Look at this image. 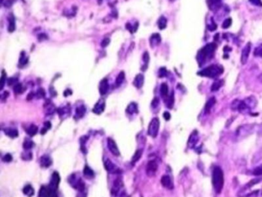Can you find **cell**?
I'll return each mask as SVG.
<instances>
[{
  "label": "cell",
  "instance_id": "obj_17",
  "mask_svg": "<svg viewBox=\"0 0 262 197\" xmlns=\"http://www.w3.org/2000/svg\"><path fill=\"white\" fill-rule=\"evenodd\" d=\"M52 163V159L50 158L49 156H43L41 157L40 159V164L41 166L42 167H45V168H48V167H49Z\"/></svg>",
  "mask_w": 262,
  "mask_h": 197
},
{
  "label": "cell",
  "instance_id": "obj_33",
  "mask_svg": "<svg viewBox=\"0 0 262 197\" xmlns=\"http://www.w3.org/2000/svg\"><path fill=\"white\" fill-rule=\"evenodd\" d=\"M142 59H143L144 63H145V65L141 67V70H142V71H145L147 67H148V62H149V53H148V52H144L143 56H142Z\"/></svg>",
  "mask_w": 262,
  "mask_h": 197
},
{
  "label": "cell",
  "instance_id": "obj_6",
  "mask_svg": "<svg viewBox=\"0 0 262 197\" xmlns=\"http://www.w3.org/2000/svg\"><path fill=\"white\" fill-rule=\"evenodd\" d=\"M69 183L71 184V186L72 187H74L75 189H76L78 190L83 191L85 189V183H84V182L81 179V178H78L77 179L75 174H72V176H70V177L69 178Z\"/></svg>",
  "mask_w": 262,
  "mask_h": 197
},
{
  "label": "cell",
  "instance_id": "obj_22",
  "mask_svg": "<svg viewBox=\"0 0 262 197\" xmlns=\"http://www.w3.org/2000/svg\"><path fill=\"white\" fill-rule=\"evenodd\" d=\"M224 80L223 79H217V80H215L213 84L211 85V90L212 91V92H216L217 90H219L224 85Z\"/></svg>",
  "mask_w": 262,
  "mask_h": 197
},
{
  "label": "cell",
  "instance_id": "obj_18",
  "mask_svg": "<svg viewBox=\"0 0 262 197\" xmlns=\"http://www.w3.org/2000/svg\"><path fill=\"white\" fill-rule=\"evenodd\" d=\"M133 84L138 89H141L144 84V76L142 74H138L134 79Z\"/></svg>",
  "mask_w": 262,
  "mask_h": 197
},
{
  "label": "cell",
  "instance_id": "obj_20",
  "mask_svg": "<svg viewBox=\"0 0 262 197\" xmlns=\"http://www.w3.org/2000/svg\"><path fill=\"white\" fill-rule=\"evenodd\" d=\"M198 141V132L195 130V132H192V134L191 135L189 140H188V146L192 148L193 146H195V145L197 143V142Z\"/></svg>",
  "mask_w": 262,
  "mask_h": 197
},
{
  "label": "cell",
  "instance_id": "obj_36",
  "mask_svg": "<svg viewBox=\"0 0 262 197\" xmlns=\"http://www.w3.org/2000/svg\"><path fill=\"white\" fill-rule=\"evenodd\" d=\"M124 79H125V72L124 71H121L120 72V73L118 75L116 78V80H115V84H116L117 86H119V85H121V83H123Z\"/></svg>",
  "mask_w": 262,
  "mask_h": 197
},
{
  "label": "cell",
  "instance_id": "obj_60",
  "mask_svg": "<svg viewBox=\"0 0 262 197\" xmlns=\"http://www.w3.org/2000/svg\"><path fill=\"white\" fill-rule=\"evenodd\" d=\"M33 96H34V93L32 92H30V93H29V95H28V96H27V99H28V100H30V99H32L33 98Z\"/></svg>",
  "mask_w": 262,
  "mask_h": 197
},
{
  "label": "cell",
  "instance_id": "obj_1",
  "mask_svg": "<svg viewBox=\"0 0 262 197\" xmlns=\"http://www.w3.org/2000/svg\"><path fill=\"white\" fill-rule=\"evenodd\" d=\"M217 45L215 43H209L200 49L197 55V60L200 65H202L205 62L211 59L214 56Z\"/></svg>",
  "mask_w": 262,
  "mask_h": 197
},
{
  "label": "cell",
  "instance_id": "obj_42",
  "mask_svg": "<svg viewBox=\"0 0 262 197\" xmlns=\"http://www.w3.org/2000/svg\"><path fill=\"white\" fill-rule=\"evenodd\" d=\"M231 23H232V19H231V18L226 19L223 22V23H222V28H223V29H228V28H229V27L231 26Z\"/></svg>",
  "mask_w": 262,
  "mask_h": 197
},
{
  "label": "cell",
  "instance_id": "obj_28",
  "mask_svg": "<svg viewBox=\"0 0 262 197\" xmlns=\"http://www.w3.org/2000/svg\"><path fill=\"white\" fill-rule=\"evenodd\" d=\"M158 26L159 29H165L167 26V19L165 16H161L158 20Z\"/></svg>",
  "mask_w": 262,
  "mask_h": 197
},
{
  "label": "cell",
  "instance_id": "obj_51",
  "mask_svg": "<svg viewBox=\"0 0 262 197\" xmlns=\"http://www.w3.org/2000/svg\"><path fill=\"white\" fill-rule=\"evenodd\" d=\"M16 83H17V79L16 78H9L7 80V84L9 85H16Z\"/></svg>",
  "mask_w": 262,
  "mask_h": 197
},
{
  "label": "cell",
  "instance_id": "obj_45",
  "mask_svg": "<svg viewBox=\"0 0 262 197\" xmlns=\"http://www.w3.org/2000/svg\"><path fill=\"white\" fill-rule=\"evenodd\" d=\"M36 97L38 99H41V98H43V97H45V90H43V89H42V88L38 89V90H37V92H36Z\"/></svg>",
  "mask_w": 262,
  "mask_h": 197
},
{
  "label": "cell",
  "instance_id": "obj_34",
  "mask_svg": "<svg viewBox=\"0 0 262 197\" xmlns=\"http://www.w3.org/2000/svg\"><path fill=\"white\" fill-rule=\"evenodd\" d=\"M13 91L16 94H21L23 93V92L24 91V88L23 86L22 83H16V85H14L13 86Z\"/></svg>",
  "mask_w": 262,
  "mask_h": 197
},
{
  "label": "cell",
  "instance_id": "obj_49",
  "mask_svg": "<svg viewBox=\"0 0 262 197\" xmlns=\"http://www.w3.org/2000/svg\"><path fill=\"white\" fill-rule=\"evenodd\" d=\"M249 2L254 6L258 7H262V1L261 0H249Z\"/></svg>",
  "mask_w": 262,
  "mask_h": 197
},
{
  "label": "cell",
  "instance_id": "obj_10",
  "mask_svg": "<svg viewBox=\"0 0 262 197\" xmlns=\"http://www.w3.org/2000/svg\"><path fill=\"white\" fill-rule=\"evenodd\" d=\"M158 169V163L155 160H150L147 164L146 167V172L149 176H152L153 175L155 174V172Z\"/></svg>",
  "mask_w": 262,
  "mask_h": 197
},
{
  "label": "cell",
  "instance_id": "obj_47",
  "mask_svg": "<svg viewBox=\"0 0 262 197\" xmlns=\"http://www.w3.org/2000/svg\"><path fill=\"white\" fill-rule=\"evenodd\" d=\"M12 159H13V158L12 156V155L8 153V154L5 155L4 156H3L2 160H3V162H5V163H9V162H11L12 160Z\"/></svg>",
  "mask_w": 262,
  "mask_h": 197
},
{
  "label": "cell",
  "instance_id": "obj_40",
  "mask_svg": "<svg viewBox=\"0 0 262 197\" xmlns=\"http://www.w3.org/2000/svg\"><path fill=\"white\" fill-rule=\"evenodd\" d=\"M27 62H28V58H26V56H25V52H23L21 53L20 59H19V64L20 65H24L26 64Z\"/></svg>",
  "mask_w": 262,
  "mask_h": 197
},
{
  "label": "cell",
  "instance_id": "obj_62",
  "mask_svg": "<svg viewBox=\"0 0 262 197\" xmlns=\"http://www.w3.org/2000/svg\"><path fill=\"white\" fill-rule=\"evenodd\" d=\"M170 1H171V2H173V1H175V0H170Z\"/></svg>",
  "mask_w": 262,
  "mask_h": 197
},
{
  "label": "cell",
  "instance_id": "obj_61",
  "mask_svg": "<svg viewBox=\"0 0 262 197\" xmlns=\"http://www.w3.org/2000/svg\"><path fill=\"white\" fill-rule=\"evenodd\" d=\"M9 96V92H4V93L2 95V99H6L7 96Z\"/></svg>",
  "mask_w": 262,
  "mask_h": 197
},
{
  "label": "cell",
  "instance_id": "obj_21",
  "mask_svg": "<svg viewBox=\"0 0 262 197\" xmlns=\"http://www.w3.org/2000/svg\"><path fill=\"white\" fill-rule=\"evenodd\" d=\"M8 21H9V26H8V31L9 32H13L16 29V21L15 18L12 14H10L8 17Z\"/></svg>",
  "mask_w": 262,
  "mask_h": 197
},
{
  "label": "cell",
  "instance_id": "obj_15",
  "mask_svg": "<svg viewBox=\"0 0 262 197\" xmlns=\"http://www.w3.org/2000/svg\"><path fill=\"white\" fill-rule=\"evenodd\" d=\"M108 88H109V85H108V80L106 79H104L102 80L100 82V84H99V92H100V94L102 96H104L107 93L108 90Z\"/></svg>",
  "mask_w": 262,
  "mask_h": 197
},
{
  "label": "cell",
  "instance_id": "obj_30",
  "mask_svg": "<svg viewBox=\"0 0 262 197\" xmlns=\"http://www.w3.org/2000/svg\"><path fill=\"white\" fill-rule=\"evenodd\" d=\"M83 172H84V176L88 179H92V177L94 176V172H93L92 169L89 168V166H85Z\"/></svg>",
  "mask_w": 262,
  "mask_h": 197
},
{
  "label": "cell",
  "instance_id": "obj_5",
  "mask_svg": "<svg viewBox=\"0 0 262 197\" xmlns=\"http://www.w3.org/2000/svg\"><path fill=\"white\" fill-rule=\"evenodd\" d=\"M159 125H160V122L158 118H154V119L151 121L150 124L148 125V134L150 136L155 138L157 136L158 133Z\"/></svg>",
  "mask_w": 262,
  "mask_h": 197
},
{
  "label": "cell",
  "instance_id": "obj_32",
  "mask_svg": "<svg viewBox=\"0 0 262 197\" xmlns=\"http://www.w3.org/2000/svg\"><path fill=\"white\" fill-rule=\"evenodd\" d=\"M35 146V143H33L32 140L29 139H25L24 140V143H23V148H24V149L25 150H29L32 149Z\"/></svg>",
  "mask_w": 262,
  "mask_h": 197
},
{
  "label": "cell",
  "instance_id": "obj_29",
  "mask_svg": "<svg viewBox=\"0 0 262 197\" xmlns=\"http://www.w3.org/2000/svg\"><path fill=\"white\" fill-rule=\"evenodd\" d=\"M160 92H161V96L164 97V98H166V97L168 96V86L167 85V83H162L161 85V87H160Z\"/></svg>",
  "mask_w": 262,
  "mask_h": 197
},
{
  "label": "cell",
  "instance_id": "obj_56",
  "mask_svg": "<svg viewBox=\"0 0 262 197\" xmlns=\"http://www.w3.org/2000/svg\"><path fill=\"white\" fill-rule=\"evenodd\" d=\"M163 116H164V119H165V120H167V121L171 119V114L168 112H164Z\"/></svg>",
  "mask_w": 262,
  "mask_h": 197
},
{
  "label": "cell",
  "instance_id": "obj_59",
  "mask_svg": "<svg viewBox=\"0 0 262 197\" xmlns=\"http://www.w3.org/2000/svg\"><path fill=\"white\" fill-rule=\"evenodd\" d=\"M72 94V92L71 90H66L64 92V96H70V95Z\"/></svg>",
  "mask_w": 262,
  "mask_h": 197
},
{
  "label": "cell",
  "instance_id": "obj_12",
  "mask_svg": "<svg viewBox=\"0 0 262 197\" xmlns=\"http://www.w3.org/2000/svg\"><path fill=\"white\" fill-rule=\"evenodd\" d=\"M206 2L209 9L214 12L219 9L222 5V0H207Z\"/></svg>",
  "mask_w": 262,
  "mask_h": 197
},
{
  "label": "cell",
  "instance_id": "obj_4",
  "mask_svg": "<svg viewBox=\"0 0 262 197\" xmlns=\"http://www.w3.org/2000/svg\"><path fill=\"white\" fill-rule=\"evenodd\" d=\"M254 127L255 125L252 124H245L237 128L235 134L237 140H241L245 137L248 136L249 135L252 134L254 132Z\"/></svg>",
  "mask_w": 262,
  "mask_h": 197
},
{
  "label": "cell",
  "instance_id": "obj_43",
  "mask_svg": "<svg viewBox=\"0 0 262 197\" xmlns=\"http://www.w3.org/2000/svg\"><path fill=\"white\" fill-rule=\"evenodd\" d=\"M167 70H166L165 67H161L158 70V77L160 78H163V77H165L167 76Z\"/></svg>",
  "mask_w": 262,
  "mask_h": 197
},
{
  "label": "cell",
  "instance_id": "obj_2",
  "mask_svg": "<svg viewBox=\"0 0 262 197\" xmlns=\"http://www.w3.org/2000/svg\"><path fill=\"white\" fill-rule=\"evenodd\" d=\"M224 172L218 166L214 168L212 172V185L217 193H220L224 186Z\"/></svg>",
  "mask_w": 262,
  "mask_h": 197
},
{
  "label": "cell",
  "instance_id": "obj_35",
  "mask_svg": "<svg viewBox=\"0 0 262 197\" xmlns=\"http://www.w3.org/2000/svg\"><path fill=\"white\" fill-rule=\"evenodd\" d=\"M85 111H86V109L84 105H80L79 107H77L76 110H75V112H76V116L79 118H82V117L84 116V115L85 113Z\"/></svg>",
  "mask_w": 262,
  "mask_h": 197
},
{
  "label": "cell",
  "instance_id": "obj_3",
  "mask_svg": "<svg viewBox=\"0 0 262 197\" xmlns=\"http://www.w3.org/2000/svg\"><path fill=\"white\" fill-rule=\"evenodd\" d=\"M223 72H224V69L222 65H211L198 72V74L201 76L209 77V78H217L221 76Z\"/></svg>",
  "mask_w": 262,
  "mask_h": 197
},
{
  "label": "cell",
  "instance_id": "obj_31",
  "mask_svg": "<svg viewBox=\"0 0 262 197\" xmlns=\"http://www.w3.org/2000/svg\"><path fill=\"white\" fill-rule=\"evenodd\" d=\"M34 189L31 185H26V186L23 188V193L28 196H32L34 195Z\"/></svg>",
  "mask_w": 262,
  "mask_h": 197
},
{
  "label": "cell",
  "instance_id": "obj_14",
  "mask_svg": "<svg viewBox=\"0 0 262 197\" xmlns=\"http://www.w3.org/2000/svg\"><path fill=\"white\" fill-rule=\"evenodd\" d=\"M105 101L101 99V100H99L98 103L95 104V105L93 108V110H92V112L95 113V114H101L102 112H103L104 110H105Z\"/></svg>",
  "mask_w": 262,
  "mask_h": 197
},
{
  "label": "cell",
  "instance_id": "obj_38",
  "mask_svg": "<svg viewBox=\"0 0 262 197\" xmlns=\"http://www.w3.org/2000/svg\"><path fill=\"white\" fill-rule=\"evenodd\" d=\"M51 127H52V124H51V123L49 121L45 122V123H44V127H43V129L41 130V134L42 135L45 134V133L47 132L48 130L51 129Z\"/></svg>",
  "mask_w": 262,
  "mask_h": 197
},
{
  "label": "cell",
  "instance_id": "obj_26",
  "mask_svg": "<svg viewBox=\"0 0 262 197\" xmlns=\"http://www.w3.org/2000/svg\"><path fill=\"white\" fill-rule=\"evenodd\" d=\"M26 132L30 136H34L38 132V126H36L34 124H32L26 129Z\"/></svg>",
  "mask_w": 262,
  "mask_h": 197
},
{
  "label": "cell",
  "instance_id": "obj_11",
  "mask_svg": "<svg viewBox=\"0 0 262 197\" xmlns=\"http://www.w3.org/2000/svg\"><path fill=\"white\" fill-rule=\"evenodd\" d=\"M56 195V191L52 190L49 186H42L38 193V196H53Z\"/></svg>",
  "mask_w": 262,
  "mask_h": 197
},
{
  "label": "cell",
  "instance_id": "obj_23",
  "mask_svg": "<svg viewBox=\"0 0 262 197\" xmlns=\"http://www.w3.org/2000/svg\"><path fill=\"white\" fill-rule=\"evenodd\" d=\"M216 103V99H215V97H211L208 100V102L205 104V106H204V112L205 113H209L211 110V108L214 106V105Z\"/></svg>",
  "mask_w": 262,
  "mask_h": 197
},
{
  "label": "cell",
  "instance_id": "obj_50",
  "mask_svg": "<svg viewBox=\"0 0 262 197\" xmlns=\"http://www.w3.org/2000/svg\"><path fill=\"white\" fill-rule=\"evenodd\" d=\"M253 174L255 175V176H261V175H262V166L256 168L255 169H254Z\"/></svg>",
  "mask_w": 262,
  "mask_h": 197
},
{
  "label": "cell",
  "instance_id": "obj_55",
  "mask_svg": "<svg viewBox=\"0 0 262 197\" xmlns=\"http://www.w3.org/2000/svg\"><path fill=\"white\" fill-rule=\"evenodd\" d=\"M159 105V99L158 98H155L153 99L152 103V107L156 108Z\"/></svg>",
  "mask_w": 262,
  "mask_h": 197
},
{
  "label": "cell",
  "instance_id": "obj_27",
  "mask_svg": "<svg viewBox=\"0 0 262 197\" xmlns=\"http://www.w3.org/2000/svg\"><path fill=\"white\" fill-rule=\"evenodd\" d=\"M165 104L167 105V107L169 108V109H171L173 107V105H174V102H175V99H174V93H171V95L168 96L165 98Z\"/></svg>",
  "mask_w": 262,
  "mask_h": 197
},
{
  "label": "cell",
  "instance_id": "obj_7",
  "mask_svg": "<svg viewBox=\"0 0 262 197\" xmlns=\"http://www.w3.org/2000/svg\"><path fill=\"white\" fill-rule=\"evenodd\" d=\"M59 183H60V176H59V175H58V172H54L53 174L52 175V177H51V181H50L49 186L52 189V190L56 191L57 189V188H58Z\"/></svg>",
  "mask_w": 262,
  "mask_h": 197
},
{
  "label": "cell",
  "instance_id": "obj_44",
  "mask_svg": "<svg viewBox=\"0 0 262 197\" xmlns=\"http://www.w3.org/2000/svg\"><path fill=\"white\" fill-rule=\"evenodd\" d=\"M54 111H55V107H54L53 104H49V103L47 105H45V112H46L49 113V114H52V113L54 112Z\"/></svg>",
  "mask_w": 262,
  "mask_h": 197
},
{
  "label": "cell",
  "instance_id": "obj_52",
  "mask_svg": "<svg viewBox=\"0 0 262 197\" xmlns=\"http://www.w3.org/2000/svg\"><path fill=\"white\" fill-rule=\"evenodd\" d=\"M110 43V39L108 38H105L103 39V40L102 41V43H101V45H102V47H103V48H105V47H106V46H108V44H109Z\"/></svg>",
  "mask_w": 262,
  "mask_h": 197
},
{
  "label": "cell",
  "instance_id": "obj_58",
  "mask_svg": "<svg viewBox=\"0 0 262 197\" xmlns=\"http://www.w3.org/2000/svg\"><path fill=\"white\" fill-rule=\"evenodd\" d=\"M12 3H13V0H6V2L5 3V6L7 8H9L10 6H12Z\"/></svg>",
  "mask_w": 262,
  "mask_h": 197
},
{
  "label": "cell",
  "instance_id": "obj_41",
  "mask_svg": "<svg viewBox=\"0 0 262 197\" xmlns=\"http://www.w3.org/2000/svg\"><path fill=\"white\" fill-rule=\"evenodd\" d=\"M68 111H70L69 110H68V107L60 108V109H58V114H59V116H60L61 117L64 116L65 114L66 115V116H67V115L68 116H69V114H68Z\"/></svg>",
  "mask_w": 262,
  "mask_h": 197
},
{
  "label": "cell",
  "instance_id": "obj_39",
  "mask_svg": "<svg viewBox=\"0 0 262 197\" xmlns=\"http://www.w3.org/2000/svg\"><path fill=\"white\" fill-rule=\"evenodd\" d=\"M6 73L5 72V70H2V76H1V79H0V82H1V90H3L5 83H6Z\"/></svg>",
  "mask_w": 262,
  "mask_h": 197
},
{
  "label": "cell",
  "instance_id": "obj_37",
  "mask_svg": "<svg viewBox=\"0 0 262 197\" xmlns=\"http://www.w3.org/2000/svg\"><path fill=\"white\" fill-rule=\"evenodd\" d=\"M141 155H142L141 150L140 149L137 150L136 152H135V153L134 154V156H133V157H132V163H137V162L139 161V159H140V158H141Z\"/></svg>",
  "mask_w": 262,
  "mask_h": 197
},
{
  "label": "cell",
  "instance_id": "obj_16",
  "mask_svg": "<svg viewBox=\"0 0 262 197\" xmlns=\"http://www.w3.org/2000/svg\"><path fill=\"white\" fill-rule=\"evenodd\" d=\"M105 168L108 172H112V173H115L118 170L116 166L108 159H107L105 161Z\"/></svg>",
  "mask_w": 262,
  "mask_h": 197
},
{
  "label": "cell",
  "instance_id": "obj_8",
  "mask_svg": "<svg viewBox=\"0 0 262 197\" xmlns=\"http://www.w3.org/2000/svg\"><path fill=\"white\" fill-rule=\"evenodd\" d=\"M108 149L110 150V152H112L114 156H120L119 148L117 146L115 142L112 138H108Z\"/></svg>",
  "mask_w": 262,
  "mask_h": 197
},
{
  "label": "cell",
  "instance_id": "obj_48",
  "mask_svg": "<svg viewBox=\"0 0 262 197\" xmlns=\"http://www.w3.org/2000/svg\"><path fill=\"white\" fill-rule=\"evenodd\" d=\"M254 55L255 56H260V57H262V47L261 46H259V47L256 48V49H254Z\"/></svg>",
  "mask_w": 262,
  "mask_h": 197
},
{
  "label": "cell",
  "instance_id": "obj_46",
  "mask_svg": "<svg viewBox=\"0 0 262 197\" xmlns=\"http://www.w3.org/2000/svg\"><path fill=\"white\" fill-rule=\"evenodd\" d=\"M22 158L24 160H30L32 158V152H25V153H23L22 155Z\"/></svg>",
  "mask_w": 262,
  "mask_h": 197
},
{
  "label": "cell",
  "instance_id": "obj_53",
  "mask_svg": "<svg viewBox=\"0 0 262 197\" xmlns=\"http://www.w3.org/2000/svg\"><path fill=\"white\" fill-rule=\"evenodd\" d=\"M261 180V179H253V180H251V181L250 182V183H248V186H248V187H251V186H254V185H255L256 183H259V182H260Z\"/></svg>",
  "mask_w": 262,
  "mask_h": 197
},
{
  "label": "cell",
  "instance_id": "obj_9",
  "mask_svg": "<svg viewBox=\"0 0 262 197\" xmlns=\"http://www.w3.org/2000/svg\"><path fill=\"white\" fill-rule=\"evenodd\" d=\"M251 43H248L244 46V48L242 50L241 56V62L243 65L246 64L247 62H248L249 54H250V52H251Z\"/></svg>",
  "mask_w": 262,
  "mask_h": 197
},
{
  "label": "cell",
  "instance_id": "obj_25",
  "mask_svg": "<svg viewBox=\"0 0 262 197\" xmlns=\"http://www.w3.org/2000/svg\"><path fill=\"white\" fill-rule=\"evenodd\" d=\"M5 133L10 138H16L19 136V132L16 129H12V128H7L5 129Z\"/></svg>",
  "mask_w": 262,
  "mask_h": 197
},
{
  "label": "cell",
  "instance_id": "obj_54",
  "mask_svg": "<svg viewBox=\"0 0 262 197\" xmlns=\"http://www.w3.org/2000/svg\"><path fill=\"white\" fill-rule=\"evenodd\" d=\"M208 29L210 31H214V30L217 29V25H216V23H214V21H212V23L208 25Z\"/></svg>",
  "mask_w": 262,
  "mask_h": 197
},
{
  "label": "cell",
  "instance_id": "obj_57",
  "mask_svg": "<svg viewBox=\"0 0 262 197\" xmlns=\"http://www.w3.org/2000/svg\"><path fill=\"white\" fill-rule=\"evenodd\" d=\"M38 39L39 41H42V40H44V39H47L48 38H47V36H46L45 34L42 33V34H40V35H38Z\"/></svg>",
  "mask_w": 262,
  "mask_h": 197
},
{
  "label": "cell",
  "instance_id": "obj_24",
  "mask_svg": "<svg viewBox=\"0 0 262 197\" xmlns=\"http://www.w3.org/2000/svg\"><path fill=\"white\" fill-rule=\"evenodd\" d=\"M138 105L135 103H132L128 105L126 109V112L129 115H133L134 113H138Z\"/></svg>",
  "mask_w": 262,
  "mask_h": 197
},
{
  "label": "cell",
  "instance_id": "obj_13",
  "mask_svg": "<svg viewBox=\"0 0 262 197\" xmlns=\"http://www.w3.org/2000/svg\"><path fill=\"white\" fill-rule=\"evenodd\" d=\"M161 183L164 187H165L167 189H171L173 188V183L172 181H171V179L168 175H165V176L161 177Z\"/></svg>",
  "mask_w": 262,
  "mask_h": 197
},
{
  "label": "cell",
  "instance_id": "obj_19",
  "mask_svg": "<svg viewBox=\"0 0 262 197\" xmlns=\"http://www.w3.org/2000/svg\"><path fill=\"white\" fill-rule=\"evenodd\" d=\"M161 43V36L158 33L153 34L150 38V45L152 47L158 45Z\"/></svg>",
  "mask_w": 262,
  "mask_h": 197
}]
</instances>
